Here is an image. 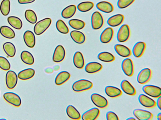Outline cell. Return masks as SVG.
Listing matches in <instances>:
<instances>
[{
	"mask_svg": "<svg viewBox=\"0 0 161 120\" xmlns=\"http://www.w3.org/2000/svg\"><path fill=\"white\" fill-rule=\"evenodd\" d=\"M52 22L50 18H46L37 22L35 25L34 31L36 34L40 35L49 28Z\"/></svg>",
	"mask_w": 161,
	"mask_h": 120,
	"instance_id": "cell-1",
	"label": "cell"
},
{
	"mask_svg": "<svg viewBox=\"0 0 161 120\" xmlns=\"http://www.w3.org/2000/svg\"><path fill=\"white\" fill-rule=\"evenodd\" d=\"M93 84L90 81L82 79L76 81L72 86L73 90L75 92H80L91 89Z\"/></svg>",
	"mask_w": 161,
	"mask_h": 120,
	"instance_id": "cell-2",
	"label": "cell"
},
{
	"mask_svg": "<svg viewBox=\"0 0 161 120\" xmlns=\"http://www.w3.org/2000/svg\"><path fill=\"white\" fill-rule=\"evenodd\" d=\"M130 29L129 26L126 24L121 26L117 32V38L118 41L121 42L127 41L130 36Z\"/></svg>",
	"mask_w": 161,
	"mask_h": 120,
	"instance_id": "cell-3",
	"label": "cell"
},
{
	"mask_svg": "<svg viewBox=\"0 0 161 120\" xmlns=\"http://www.w3.org/2000/svg\"><path fill=\"white\" fill-rule=\"evenodd\" d=\"M91 99L93 103L99 108H105L108 105L107 100L104 97L98 93L92 94L91 96Z\"/></svg>",
	"mask_w": 161,
	"mask_h": 120,
	"instance_id": "cell-4",
	"label": "cell"
},
{
	"mask_svg": "<svg viewBox=\"0 0 161 120\" xmlns=\"http://www.w3.org/2000/svg\"><path fill=\"white\" fill-rule=\"evenodd\" d=\"M3 97L8 102L14 106L19 107L21 105V99L15 93L11 92H6L3 94Z\"/></svg>",
	"mask_w": 161,
	"mask_h": 120,
	"instance_id": "cell-5",
	"label": "cell"
},
{
	"mask_svg": "<svg viewBox=\"0 0 161 120\" xmlns=\"http://www.w3.org/2000/svg\"><path fill=\"white\" fill-rule=\"evenodd\" d=\"M104 19L101 14L98 11L94 12L91 17V24L93 29H99L102 27Z\"/></svg>",
	"mask_w": 161,
	"mask_h": 120,
	"instance_id": "cell-6",
	"label": "cell"
},
{
	"mask_svg": "<svg viewBox=\"0 0 161 120\" xmlns=\"http://www.w3.org/2000/svg\"><path fill=\"white\" fill-rule=\"evenodd\" d=\"M144 92L147 95L154 98H158L161 96V89L157 86L147 85L142 88Z\"/></svg>",
	"mask_w": 161,
	"mask_h": 120,
	"instance_id": "cell-7",
	"label": "cell"
},
{
	"mask_svg": "<svg viewBox=\"0 0 161 120\" xmlns=\"http://www.w3.org/2000/svg\"><path fill=\"white\" fill-rule=\"evenodd\" d=\"M152 75V71L151 69L148 68L143 69L138 74L137 81L141 84H145L149 81Z\"/></svg>",
	"mask_w": 161,
	"mask_h": 120,
	"instance_id": "cell-8",
	"label": "cell"
},
{
	"mask_svg": "<svg viewBox=\"0 0 161 120\" xmlns=\"http://www.w3.org/2000/svg\"><path fill=\"white\" fill-rule=\"evenodd\" d=\"M18 76L16 73L12 70L8 71L5 76V82L7 88L9 89L14 88L17 85Z\"/></svg>",
	"mask_w": 161,
	"mask_h": 120,
	"instance_id": "cell-9",
	"label": "cell"
},
{
	"mask_svg": "<svg viewBox=\"0 0 161 120\" xmlns=\"http://www.w3.org/2000/svg\"><path fill=\"white\" fill-rule=\"evenodd\" d=\"M121 68L124 73L129 77L132 76L134 72V66L132 60L130 58L124 59L121 63Z\"/></svg>",
	"mask_w": 161,
	"mask_h": 120,
	"instance_id": "cell-10",
	"label": "cell"
},
{
	"mask_svg": "<svg viewBox=\"0 0 161 120\" xmlns=\"http://www.w3.org/2000/svg\"><path fill=\"white\" fill-rule=\"evenodd\" d=\"M133 114L136 118L140 120H151L153 117V114L150 112L140 109H134Z\"/></svg>",
	"mask_w": 161,
	"mask_h": 120,
	"instance_id": "cell-11",
	"label": "cell"
},
{
	"mask_svg": "<svg viewBox=\"0 0 161 120\" xmlns=\"http://www.w3.org/2000/svg\"><path fill=\"white\" fill-rule=\"evenodd\" d=\"M65 55V51L63 47L61 45H58L54 51L53 60L56 62H59L62 61L64 59Z\"/></svg>",
	"mask_w": 161,
	"mask_h": 120,
	"instance_id": "cell-12",
	"label": "cell"
},
{
	"mask_svg": "<svg viewBox=\"0 0 161 120\" xmlns=\"http://www.w3.org/2000/svg\"><path fill=\"white\" fill-rule=\"evenodd\" d=\"M138 98L140 103L146 108H153L156 105V102L154 100L144 94H140Z\"/></svg>",
	"mask_w": 161,
	"mask_h": 120,
	"instance_id": "cell-13",
	"label": "cell"
},
{
	"mask_svg": "<svg viewBox=\"0 0 161 120\" xmlns=\"http://www.w3.org/2000/svg\"><path fill=\"white\" fill-rule=\"evenodd\" d=\"M100 113L99 110L97 108H94L86 111L82 116L83 120H93L97 119Z\"/></svg>",
	"mask_w": 161,
	"mask_h": 120,
	"instance_id": "cell-14",
	"label": "cell"
},
{
	"mask_svg": "<svg viewBox=\"0 0 161 120\" xmlns=\"http://www.w3.org/2000/svg\"><path fill=\"white\" fill-rule=\"evenodd\" d=\"M114 34L113 29L110 27L105 28L101 33L100 39L103 43H107L110 42L113 38Z\"/></svg>",
	"mask_w": 161,
	"mask_h": 120,
	"instance_id": "cell-15",
	"label": "cell"
},
{
	"mask_svg": "<svg viewBox=\"0 0 161 120\" xmlns=\"http://www.w3.org/2000/svg\"><path fill=\"white\" fill-rule=\"evenodd\" d=\"M23 39L26 46L29 48H33L35 45L36 39L34 33L30 30L26 31L23 35Z\"/></svg>",
	"mask_w": 161,
	"mask_h": 120,
	"instance_id": "cell-16",
	"label": "cell"
},
{
	"mask_svg": "<svg viewBox=\"0 0 161 120\" xmlns=\"http://www.w3.org/2000/svg\"><path fill=\"white\" fill-rule=\"evenodd\" d=\"M120 87L123 91L128 95L133 96L136 93V91L135 88L127 80H124L121 81Z\"/></svg>",
	"mask_w": 161,
	"mask_h": 120,
	"instance_id": "cell-17",
	"label": "cell"
},
{
	"mask_svg": "<svg viewBox=\"0 0 161 120\" xmlns=\"http://www.w3.org/2000/svg\"><path fill=\"white\" fill-rule=\"evenodd\" d=\"M146 48V44L143 42H139L134 45L132 52L134 56L136 58L141 57L144 53Z\"/></svg>",
	"mask_w": 161,
	"mask_h": 120,
	"instance_id": "cell-18",
	"label": "cell"
},
{
	"mask_svg": "<svg viewBox=\"0 0 161 120\" xmlns=\"http://www.w3.org/2000/svg\"><path fill=\"white\" fill-rule=\"evenodd\" d=\"M114 48L116 52L121 57L127 58L131 55L130 49L124 45L117 44L115 45Z\"/></svg>",
	"mask_w": 161,
	"mask_h": 120,
	"instance_id": "cell-19",
	"label": "cell"
},
{
	"mask_svg": "<svg viewBox=\"0 0 161 120\" xmlns=\"http://www.w3.org/2000/svg\"><path fill=\"white\" fill-rule=\"evenodd\" d=\"M124 19V16L121 14L114 15L110 17L107 20L108 24L112 27H117L123 22Z\"/></svg>",
	"mask_w": 161,
	"mask_h": 120,
	"instance_id": "cell-20",
	"label": "cell"
},
{
	"mask_svg": "<svg viewBox=\"0 0 161 120\" xmlns=\"http://www.w3.org/2000/svg\"><path fill=\"white\" fill-rule=\"evenodd\" d=\"M102 68L101 64L98 62H93L88 63L86 65L85 69L87 72L93 73L100 71Z\"/></svg>",
	"mask_w": 161,
	"mask_h": 120,
	"instance_id": "cell-21",
	"label": "cell"
},
{
	"mask_svg": "<svg viewBox=\"0 0 161 120\" xmlns=\"http://www.w3.org/2000/svg\"><path fill=\"white\" fill-rule=\"evenodd\" d=\"M105 92L107 96L111 98L118 97L122 93L120 89L117 87L111 86H106L105 88Z\"/></svg>",
	"mask_w": 161,
	"mask_h": 120,
	"instance_id": "cell-22",
	"label": "cell"
},
{
	"mask_svg": "<svg viewBox=\"0 0 161 120\" xmlns=\"http://www.w3.org/2000/svg\"><path fill=\"white\" fill-rule=\"evenodd\" d=\"M96 7L99 10L107 13L112 12L114 9V7L111 3L105 1L100 2L97 3Z\"/></svg>",
	"mask_w": 161,
	"mask_h": 120,
	"instance_id": "cell-23",
	"label": "cell"
},
{
	"mask_svg": "<svg viewBox=\"0 0 161 120\" xmlns=\"http://www.w3.org/2000/svg\"><path fill=\"white\" fill-rule=\"evenodd\" d=\"M73 62L75 66L79 69L82 68L84 66L85 61L82 53L79 51L76 52L74 54Z\"/></svg>",
	"mask_w": 161,
	"mask_h": 120,
	"instance_id": "cell-24",
	"label": "cell"
},
{
	"mask_svg": "<svg viewBox=\"0 0 161 120\" xmlns=\"http://www.w3.org/2000/svg\"><path fill=\"white\" fill-rule=\"evenodd\" d=\"M70 77V75L68 72H61L57 74L55 78V83L57 85H61L68 81Z\"/></svg>",
	"mask_w": 161,
	"mask_h": 120,
	"instance_id": "cell-25",
	"label": "cell"
},
{
	"mask_svg": "<svg viewBox=\"0 0 161 120\" xmlns=\"http://www.w3.org/2000/svg\"><path fill=\"white\" fill-rule=\"evenodd\" d=\"M70 36L72 40L78 44L83 43L86 40L84 34L80 31L73 30L71 32Z\"/></svg>",
	"mask_w": 161,
	"mask_h": 120,
	"instance_id": "cell-26",
	"label": "cell"
},
{
	"mask_svg": "<svg viewBox=\"0 0 161 120\" xmlns=\"http://www.w3.org/2000/svg\"><path fill=\"white\" fill-rule=\"evenodd\" d=\"M35 74V70L32 68H28L19 72L18 78L22 80H27L32 78Z\"/></svg>",
	"mask_w": 161,
	"mask_h": 120,
	"instance_id": "cell-27",
	"label": "cell"
},
{
	"mask_svg": "<svg viewBox=\"0 0 161 120\" xmlns=\"http://www.w3.org/2000/svg\"><path fill=\"white\" fill-rule=\"evenodd\" d=\"M76 10V7L75 5H71L65 8L61 12V15L63 18L68 19L72 17L75 14Z\"/></svg>",
	"mask_w": 161,
	"mask_h": 120,
	"instance_id": "cell-28",
	"label": "cell"
},
{
	"mask_svg": "<svg viewBox=\"0 0 161 120\" xmlns=\"http://www.w3.org/2000/svg\"><path fill=\"white\" fill-rule=\"evenodd\" d=\"M66 113L70 118L74 120H79L81 116L79 111L72 105H69L67 107Z\"/></svg>",
	"mask_w": 161,
	"mask_h": 120,
	"instance_id": "cell-29",
	"label": "cell"
},
{
	"mask_svg": "<svg viewBox=\"0 0 161 120\" xmlns=\"http://www.w3.org/2000/svg\"><path fill=\"white\" fill-rule=\"evenodd\" d=\"M20 58L22 62L27 65H32L34 62L33 56L30 52L27 51H23L21 52Z\"/></svg>",
	"mask_w": 161,
	"mask_h": 120,
	"instance_id": "cell-30",
	"label": "cell"
},
{
	"mask_svg": "<svg viewBox=\"0 0 161 120\" xmlns=\"http://www.w3.org/2000/svg\"><path fill=\"white\" fill-rule=\"evenodd\" d=\"M0 33L3 37L8 39L14 38L15 36L14 31L7 26H3L1 27Z\"/></svg>",
	"mask_w": 161,
	"mask_h": 120,
	"instance_id": "cell-31",
	"label": "cell"
},
{
	"mask_svg": "<svg viewBox=\"0 0 161 120\" xmlns=\"http://www.w3.org/2000/svg\"><path fill=\"white\" fill-rule=\"evenodd\" d=\"M7 20L8 23L16 29L19 30L22 27L23 24L21 20L17 17L13 16L9 17Z\"/></svg>",
	"mask_w": 161,
	"mask_h": 120,
	"instance_id": "cell-32",
	"label": "cell"
},
{
	"mask_svg": "<svg viewBox=\"0 0 161 120\" xmlns=\"http://www.w3.org/2000/svg\"><path fill=\"white\" fill-rule=\"evenodd\" d=\"M3 48L5 53L10 57L14 56L16 53V48L12 43L10 42H5L3 45Z\"/></svg>",
	"mask_w": 161,
	"mask_h": 120,
	"instance_id": "cell-33",
	"label": "cell"
},
{
	"mask_svg": "<svg viewBox=\"0 0 161 120\" xmlns=\"http://www.w3.org/2000/svg\"><path fill=\"white\" fill-rule=\"evenodd\" d=\"M98 59L101 61L104 62H109L114 60V56L111 53L103 52L100 53L98 55Z\"/></svg>",
	"mask_w": 161,
	"mask_h": 120,
	"instance_id": "cell-34",
	"label": "cell"
},
{
	"mask_svg": "<svg viewBox=\"0 0 161 120\" xmlns=\"http://www.w3.org/2000/svg\"><path fill=\"white\" fill-rule=\"evenodd\" d=\"M94 6V3L91 2H84L79 4L77 5V8L81 12H86L92 9Z\"/></svg>",
	"mask_w": 161,
	"mask_h": 120,
	"instance_id": "cell-35",
	"label": "cell"
},
{
	"mask_svg": "<svg viewBox=\"0 0 161 120\" xmlns=\"http://www.w3.org/2000/svg\"><path fill=\"white\" fill-rule=\"evenodd\" d=\"M69 24L72 28L77 30L82 29L85 25V23L84 21L78 19H72L69 20Z\"/></svg>",
	"mask_w": 161,
	"mask_h": 120,
	"instance_id": "cell-36",
	"label": "cell"
},
{
	"mask_svg": "<svg viewBox=\"0 0 161 120\" xmlns=\"http://www.w3.org/2000/svg\"><path fill=\"white\" fill-rule=\"evenodd\" d=\"M10 9V2L9 0H3L0 5V10L2 14L5 16L9 13Z\"/></svg>",
	"mask_w": 161,
	"mask_h": 120,
	"instance_id": "cell-37",
	"label": "cell"
},
{
	"mask_svg": "<svg viewBox=\"0 0 161 120\" xmlns=\"http://www.w3.org/2000/svg\"><path fill=\"white\" fill-rule=\"evenodd\" d=\"M25 16L26 20L30 23L34 24L36 22L37 17L35 12L32 10H26L25 12Z\"/></svg>",
	"mask_w": 161,
	"mask_h": 120,
	"instance_id": "cell-38",
	"label": "cell"
},
{
	"mask_svg": "<svg viewBox=\"0 0 161 120\" xmlns=\"http://www.w3.org/2000/svg\"><path fill=\"white\" fill-rule=\"evenodd\" d=\"M56 26L58 31L62 33L67 34L69 32V29L67 26L61 19H59L57 21Z\"/></svg>",
	"mask_w": 161,
	"mask_h": 120,
	"instance_id": "cell-39",
	"label": "cell"
},
{
	"mask_svg": "<svg viewBox=\"0 0 161 120\" xmlns=\"http://www.w3.org/2000/svg\"><path fill=\"white\" fill-rule=\"evenodd\" d=\"M10 64L5 58L0 56V68L2 70L7 71L10 68Z\"/></svg>",
	"mask_w": 161,
	"mask_h": 120,
	"instance_id": "cell-40",
	"label": "cell"
},
{
	"mask_svg": "<svg viewBox=\"0 0 161 120\" xmlns=\"http://www.w3.org/2000/svg\"><path fill=\"white\" fill-rule=\"evenodd\" d=\"M135 0H118V7L121 9L125 8L131 4Z\"/></svg>",
	"mask_w": 161,
	"mask_h": 120,
	"instance_id": "cell-41",
	"label": "cell"
},
{
	"mask_svg": "<svg viewBox=\"0 0 161 120\" xmlns=\"http://www.w3.org/2000/svg\"><path fill=\"white\" fill-rule=\"evenodd\" d=\"M107 120H118L119 119L117 114L112 111L108 112L106 115Z\"/></svg>",
	"mask_w": 161,
	"mask_h": 120,
	"instance_id": "cell-42",
	"label": "cell"
},
{
	"mask_svg": "<svg viewBox=\"0 0 161 120\" xmlns=\"http://www.w3.org/2000/svg\"><path fill=\"white\" fill-rule=\"evenodd\" d=\"M35 0H18V2L20 4H25L33 2Z\"/></svg>",
	"mask_w": 161,
	"mask_h": 120,
	"instance_id": "cell-43",
	"label": "cell"
},
{
	"mask_svg": "<svg viewBox=\"0 0 161 120\" xmlns=\"http://www.w3.org/2000/svg\"><path fill=\"white\" fill-rule=\"evenodd\" d=\"M161 96H160L158 98L156 103V105L160 110H161Z\"/></svg>",
	"mask_w": 161,
	"mask_h": 120,
	"instance_id": "cell-44",
	"label": "cell"
},
{
	"mask_svg": "<svg viewBox=\"0 0 161 120\" xmlns=\"http://www.w3.org/2000/svg\"><path fill=\"white\" fill-rule=\"evenodd\" d=\"M157 118L158 120H161V112H160L158 114V115H157Z\"/></svg>",
	"mask_w": 161,
	"mask_h": 120,
	"instance_id": "cell-45",
	"label": "cell"
},
{
	"mask_svg": "<svg viewBox=\"0 0 161 120\" xmlns=\"http://www.w3.org/2000/svg\"><path fill=\"white\" fill-rule=\"evenodd\" d=\"M127 120H136V119L133 118V117H130L126 119Z\"/></svg>",
	"mask_w": 161,
	"mask_h": 120,
	"instance_id": "cell-46",
	"label": "cell"
},
{
	"mask_svg": "<svg viewBox=\"0 0 161 120\" xmlns=\"http://www.w3.org/2000/svg\"></svg>",
	"mask_w": 161,
	"mask_h": 120,
	"instance_id": "cell-47",
	"label": "cell"
}]
</instances>
